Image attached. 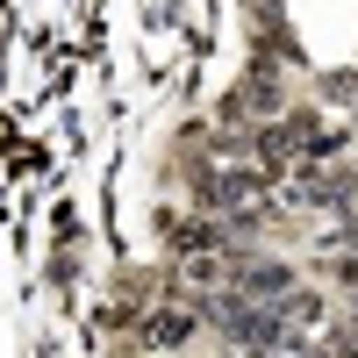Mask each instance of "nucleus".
Listing matches in <instances>:
<instances>
[{
	"mask_svg": "<svg viewBox=\"0 0 358 358\" xmlns=\"http://www.w3.org/2000/svg\"><path fill=\"white\" fill-rule=\"evenodd\" d=\"M308 94L330 108V115H358V65H330V72H308Z\"/></svg>",
	"mask_w": 358,
	"mask_h": 358,
	"instance_id": "nucleus-1",
	"label": "nucleus"
}]
</instances>
